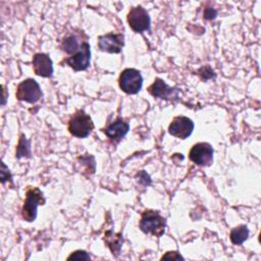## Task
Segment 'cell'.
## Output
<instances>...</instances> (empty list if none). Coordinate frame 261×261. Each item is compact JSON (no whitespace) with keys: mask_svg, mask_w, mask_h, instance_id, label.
<instances>
[{"mask_svg":"<svg viewBox=\"0 0 261 261\" xmlns=\"http://www.w3.org/2000/svg\"><path fill=\"white\" fill-rule=\"evenodd\" d=\"M165 226V218L159 213V211L145 210L142 213L140 228L143 232L150 233L159 238L164 233Z\"/></svg>","mask_w":261,"mask_h":261,"instance_id":"obj_1","label":"cell"},{"mask_svg":"<svg viewBox=\"0 0 261 261\" xmlns=\"http://www.w3.org/2000/svg\"><path fill=\"white\" fill-rule=\"evenodd\" d=\"M43 204H45V198L42 191L36 187H29L21 208V216L23 220L28 222L34 221L37 217L38 206Z\"/></svg>","mask_w":261,"mask_h":261,"instance_id":"obj_2","label":"cell"},{"mask_svg":"<svg viewBox=\"0 0 261 261\" xmlns=\"http://www.w3.org/2000/svg\"><path fill=\"white\" fill-rule=\"evenodd\" d=\"M93 128V120L84 110H77L68 121L69 133L76 138H87Z\"/></svg>","mask_w":261,"mask_h":261,"instance_id":"obj_3","label":"cell"},{"mask_svg":"<svg viewBox=\"0 0 261 261\" xmlns=\"http://www.w3.org/2000/svg\"><path fill=\"white\" fill-rule=\"evenodd\" d=\"M119 88L126 94L135 95L139 93L143 86V76L135 68H125L121 71L118 79Z\"/></svg>","mask_w":261,"mask_h":261,"instance_id":"obj_4","label":"cell"},{"mask_svg":"<svg viewBox=\"0 0 261 261\" xmlns=\"http://www.w3.org/2000/svg\"><path fill=\"white\" fill-rule=\"evenodd\" d=\"M15 97L19 101L36 103L42 97V91L39 84L34 79H27L18 84Z\"/></svg>","mask_w":261,"mask_h":261,"instance_id":"obj_5","label":"cell"},{"mask_svg":"<svg viewBox=\"0 0 261 261\" xmlns=\"http://www.w3.org/2000/svg\"><path fill=\"white\" fill-rule=\"evenodd\" d=\"M129 28L136 33H143L150 29L151 19L147 10L142 6L133 7L127 13Z\"/></svg>","mask_w":261,"mask_h":261,"instance_id":"obj_6","label":"cell"},{"mask_svg":"<svg viewBox=\"0 0 261 261\" xmlns=\"http://www.w3.org/2000/svg\"><path fill=\"white\" fill-rule=\"evenodd\" d=\"M90 61L91 47L87 42H83L77 52L63 60V62H65L69 67H71L75 71L86 70L90 66Z\"/></svg>","mask_w":261,"mask_h":261,"instance_id":"obj_7","label":"cell"},{"mask_svg":"<svg viewBox=\"0 0 261 261\" xmlns=\"http://www.w3.org/2000/svg\"><path fill=\"white\" fill-rule=\"evenodd\" d=\"M213 148L208 143L195 144L189 153V158L195 164L200 166H209L213 161Z\"/></svg>","mask_w":261,"mask_h":261,"instance_id":"obj_8","label":"cell"},{"mask_svg":"<svg viewBox=\"0 0 261 261\" xmlns=\"http://www.w3.org/2000/svg\"><path fill=\"white\" fill-rule=\"evenodd\" d=\"M194 122L186 116H176L172 119L168 126V133L178 139L185 140L190 137L194 130Z\"/></svg>","mask_w":261,"mask_h":261,"instance_id":"obj_9","label":"cell"},{"mask_svg":"<svg viewBox=\"0 0 261 261\" xmlns=\"http://www.w3.org/2000/svg\"><path fill=\"white\" fill-rule=\"evenodd\" d=\"M124 45V36L122 34L109 33L98 37V47L101 51L108 53H120Z\"/></svg>","mask_w":261,"mask_h":261,"instance_id":"obj_10","label":"cell"},{"mask_svg":"<svg viewBox=\"0 0 261 261\" xmlns=\"http://www.w3.org/2000/svg\"><path fill=\"white\" fill-rule=\"evenodd\" d=\"M149 93L156 98L165 100H177L178 90L169 87L163 80L156 77L153 84L148 88Z\"/></svg>","mask_w":261,"mask_h":261,"instance_id":"obj_11","label":"cell"},{"mask_svg":"<svg viewBox=\"0 0 261 261\" xmlns=\"http://www.w3.org/2000/svg\"><path fill=\"white\" fill-rule=\"evenodd\" d=\"M33 68L37 75L51 77L53 74V62L49 55L45 53H36L32 59Z\"/></svg>","mask_w":261,"mask_h":261,"instance_id":"obj_12","label":"cell"},{"mask_svg":"<svg viewBox=\"0 0 261 261\" xmlns=\"http://www.w3.org/2000/svg\"><path fill=\"white\" fill-rule=\"evenodd\" d=\"M128 129H129V124L124 120L118 118L112 123H110L104 129V133L111 141L118 142L127 134Z\"/></svg>","mask_w":261,"mask_h":261,"instance_id":"obj_13","label":"cell"},{"mask_svg":"<svg viewBox=\"0 0 261 261\" xmlns=\"http://www.w3.org/2000/svg\"><path fill=\"white\" fill-rule=\"evenodd\" d=\"M105 242L113 255L118 254L122 243V237L120 233H113L111 230H108L105 232Z\"/></svg>","mask_w":261,"mask_h":261,"instance_id":"obj_14","label":"cell"},{"mask_svg":"<svg viewBox=\"0 0 261 261\" xmlns=\"http://www.w3.org/2000/svg\"><path fill=\"white\" fill-rule=\"evenodd\" d=\"M249 237V229L246 225H239L231 229L229 238L233 245H242Z\"/></svg>","mask_w":261,"mask_h":261,"instance_id":"obj_15","label":"cell"},{"mask_svg":"<svg viewBox=\"0 0 261 261\" xmlns=\"http://www.w3.org/2000/svg\"><path fill=\"white\" fill-rule=\"evenodd\" d=\"M80 47H81V44H79L76 37L73 35L67 36L62 41V44H61L62 50L67 54H74L75 52H77Z\"/></svg>","mask_w":261,"mask_h":261,"instance_id":"obj_16","label":"cell"},{"mask_svg":"<svg viewBox=\"0 0 261 261\" xmlns=\"http://www.w3.org/2000/svg\"><path fill=\"white\" fill-rule=\"evenodd\" d=\"M16 158H21V157H31V145L30 142L27 140L25 136L23 134L20 135L19 142L16 148V153H15Z\"/></svg>","mask_w":261,"mask_h":261,"instance_id":"obj_17","label":"cell"},{"mask_svg":"<svg viewBox=\"0 0 261 261\" xmlns=\"http://www.w3.org/2000/svg\"><path fill=\"white\" fill-rule=\"evenodd\" d=\"M90 259H91V256L84 250H77L71 253L67 257V260H90Z\"/></svg>","mask_w":261,"mask_h":261,"instance_id":"obj_18","label":"cell"},{"mask_svg":"<svg viewBox=\"0 0 261 261\" xmlns=\"http://www.w3.org/2000/svg\"><path fill=\"white\" fill-rule=\"evenodd\" d=\"M11 179H12V176L8 167L5 165L4 162H2L1 163V182L5 184V181L11 180Z\"/></svg>","mask_w":261,"mask_h":261,"instance_id":"obj_19","label":"cell"},{"mask_svg":"<svg viewBox=\"0 0 261 261\" xmlns=\"http://www.w3.org/2000/svg\"><path fill=\"white\" fill-rule=\"evenodd\" d=\"M137 178H138V181H139L140 184H143L144 186H149V185L151 184L150 176L148 175L147 172H145V170L140 171V172L137 174Z\"/></svg>","mask_w":261,"mask_h":261,"instance_id":"obj_20","label":"cell"},{"mask_svg":"<svg viewBox=\"0 0 261 261\" xmlns=\"http://www.w3.org/2000/svg\"><path fill=\"white\" fill-rule=\"evenodd\" d=\"M179 259L184 260V257L178 252H175V251L167 252L165 255L161 257V260H179Z\"/></svg>","mask_w":261,"mask_h":261,"instance_id":"obj_21","label":"cell"},{"mask_svg":"<svg viewBox=\"0 0 261 261\" xmlns=\"http://www.w3.org/2000/svg\"><path fill=\"white\" fill-rule=\"evenodd\" d=\"M216 14H217V12H216V10L214 8L208 7V8H206L204 10V18L205 19H208V20L214 19L216 17Z\"/></svg>","mask_w":261,"mask_h":261,"instance_id":"obj_22","label":"cell"},{"mask_svg":"<svg viewBox=\"0 0 261 261\" xmlns=\"http://www.w3.org/2000/svg\"><path fill=\"white\" fill-rule=\"evenodd\" d=\"M3 88V100H2V105L5 104V100H6V95H5V89H4V86H2Z\"/></svg>","mask_w":261,"mask_h":261,"instance_id":"obj_23","label":"cell"}]
</instances>
